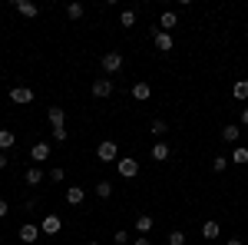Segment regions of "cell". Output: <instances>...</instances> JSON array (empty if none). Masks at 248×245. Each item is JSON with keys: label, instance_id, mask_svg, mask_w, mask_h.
<instances>
[{"label": "cell", "instance_id": "obj_31", "mask_svg": "<svg viewBox=\"0 0 248 245\" xmlns=\"http://www.w3.org/2000/svg\"><path fill=\"white\" fill-rule=\"evenodd\" d=\"M126 242H129V232L119 229V232H116V245H126Z\"/></svg>", "mask_w": 248, "mask_h": 245}, {"label": "cell", "instance_id": "obj_25", "mask_svg": "<svg viewBox=\"0 0 248 245\" xmlns=\"http://www.w3.org/2000/svg\"><path fill=\"white\" fill-rule=\"evenodd\" d=\"M119 27H126V30L136 27V10H123V14H119Z\"/></svg>", "mask_w": 248, "mask_h": 245}, {"label": "cell", "instance_id": "obj_3", "mask_svg": "<svg viewBox=\"0 0 248 245\" xmlns=\"http://www.w3.org/2000/svg\"><path fill=\"white\" fill-rule=\"evenodd\" d=\"M99 66H103V73H106V76L119 73V70H123V53H103Z\"/></svg>", "mask_w": 248, "mask_h": 245}, {"label": "cell", "instance_id": "obj_28", "mask_svg": "<svg viewBox=\"0 0 248 245\" xmlns=\"http://www.w3.org/2000/svg\"><path fill=\"white\" fill-rule=\"evenodd\" d=\"M169 245H186V232H179V229L169 232Z\"/></svg>", "mask_w": 248, "mask_h": 245}, {"label": "cell", "instance_id": "obj_4", "mask_svg": "<svg viewBox=\"0 0 248 245\" xmlns=\"http://www.w3.org/2000/svg\"><path fill=\"white\" fill-rule=\"evenodd\" d=\"M10 103H17V106L33 103V90L30 86H10Z\"/></svg>", "mask_w": 248, "mask_h": 245}, {"label": "cell", "instance_id": "obj_10", "mask_svg": "<svg viewBox=\"0 0 248 245\" xmlns=\"http://www.w3.org/2000/svg\"><path fill=\"white\" fill-rule=\"evenodd\" d=\"M60 229H63V222H60V215H46V219L40 222V232H43V235H57Z\"/></svg>", "mask_w": 248, "mask_h": 245}, {"label": "cell", "instance_id": "obj_32", "mask_svg": "<svg viewBox=\"0 0 248 245\" xmlns=\"http://www.w3.org/2000/svg\"><path fill=\"white\" fill-rule=\"evenodd\" d=\"M10 215V206H7V199H0V219H7Z\"/></svg>", "mask_w": 248, "mask_h": 245}, {"label": "cell", "instance_id": "obj_12", "mask_svg": "<svg viewBox=\"0 0 248 245\" xmlns=\"http://www.w3.org/2000/svg\"><path fill=\"white\" fill-rule=\"evenodd\" d=\"M153 215H146V212H139V215H136V232H139V235H149V232H153Z\"/></svg>", "mask_w": 248, "mask_h": 245}, {"label": "cell", "instance_id": "obj_19", "mask_svg": "<svg viewBox=\"0 0 248 245\" xmlns=\"http://www.w3.org/2000/svg\"><path fill=\"white\" fill-rule=\"evenodd\" d=\"M23 179H27V186H40V182H43V172H40V166H30Z\"/></svg>", "mask_w": 248, "mask_h": 245}, {"label": "cell", "instance_id": "obj_20", "mask_svg": "<svg viewBox=\"0 0 248 245\" xmlns=\"http://www.w3.org/2000/svg\"><path fill=\"white\" fill-rule=\"evenodd\" d=\"M232 96H235V99H248V80H235Z\"/></svg>", "mask_w": 248, "mask_h": 245}, {"label": "cell", "instance_id": "obj_27", "mask_svg": "<svg viewBox=\"0 0 248 245\" xmlns=\"http://www.w3.org/2000/svg\"><path fill=\"white\" fill-rule=\"evenodd\" d=\"M83 14H86V10H83V3H70V7H66V17H70V20H79Z\"/></svg>", "mask_w": 248, "mask_h": 245}, {"label": "cell", "instance_id": "obj_21", "mask_svg": "<svg viewBox=\"0 0 248 245\" xmlns=\"http://www.w3.org/2000/svg\"><path fill=\"white\" fill-rule=\"evenodd\" d=\"M149 130H153L155 139H162V136L169 132V123H166V119H153V126H149Z\"/></svg>", "mask_w": 248, "mask_h": 245}, {"label": "cell", "instance_id": "obj_16", "mask_svg": "<svg viewBox=\"0 0 248 245\" xmlns=\"http://www.w3.org/2000/svg\"><path fill=\"white\" fill-rule=\"evenodd\" d=\"M175 23H179V14H175V10H166V14L159 17V27H162L166 33H169V30H172V27H175Z\"/></svg>", "mask_w": 248, "mask_h": 245}, {"label": "cell", "instance_id": "obj_7", "mask_svg": "<svg viewBox=\"0 0 248 245\" xmlns=\"http://www.w3.org/2000/svg\"><path fill=\"white\" fill-rule=\"evenodd\" d=\"M46 119H50L53 130H60V126H66V110H63V106H50V110H46Z\"/></svg>", "mask_w": 248, "mask_h": 245}, {"label": "cell", "instance_id": "obj_35", "mask_svg": "<svg viewBox=\"0 0 248 245\" xmlns=\"http://www.w3.org/2000/svg\"><path fill=\"white\" fill-rule=\"evenodd\" d=\"M7 163H10V159H7V152H0V172L7 169Z\"/></svg>", "mask_w": 248, "mask_h": 245}, {"label": "cell", "instance_id": "obj_30", "mask_svg": "<svg viewBox=\"0 0 248 245\" xmlns=\"http://www.w3.org/2000/svg\"><path fill=\"white\" fill-rule=\"evenodd\" d=\"M66 136H70V132H66V126H60V130H53V139H57V143H66Z\"/></svg>", "mask_w": 248, "mask_h": 245}, {"label": "cell", "instance_id": "obj_23", "mask_svg": "<svg viewBox=\"0 0 248 245\" xmlns=\"http://www.w3.org/2000/svg\"><path fill=\"white\" fill-rule=\"evenodd\" d=\"M202 235H205V239H218V235H222V226H218V222H205V226H202Z\"/></svg>", "mask_w": 248, "mask_h": 245}, {"label": "cell", "instance_id": "obj_6", "mask_svg": "<svg viewBox=\"0 0 248 245\" xmlns=\"http://www.w3.org/2000/svg\"><path fill=\"white\" fill-rule=\"evenodd\" d=\"M116 169H119L123 179H133L136 172H139V159H119V163H116Z\"/></svg>", "mask_w": 248, "mask_h": 245}, {"label": "cell", "instance_id": "obj_37", "mask_svg": "<svg viewBox=\"0 0 248 245\" xmlns=\"http://www.w3.org/2000/svg\"><path fill=\"white\" fill-rule=\"evenodd\" d=\"M86 245H99V242H86Z\"/></svg>", "mask_w": 248, "mask_h": 245}, {"label": "cell", "instance_id": "obj_1", "mask_svg": "<svg viewBox=\"0 0 248 245\" xmlns=\"http://www.w3.org/2000/svg\"><path fill=\"white\" fill-rule=\"evenodd\" d=\"M96 159H99V163H119V149H116L113 139H103V143L96 146Z\"/></svg>", "mask_w": 248, "mask_h": 245}, {"label": "cell", "instance_id": "obj_22", "mask_svg": "<svg viewBox=\"0 0 248 245\" xmlns=\"http://www.w3.org/2000/svg\"><path fill=\"white\" fill-rule=\"evenodd\" d=\"M229 159H232V163H238V166H248V149H245V146H235V152H232Z\"/></svg>", "mask_w": 248, "mask_h": 245}, {"label": "cell", "instance_id": "obj_15", "mask_svg": "<svg viewBox=\"0 0 248 245\" xmlns=\"http://www.w3.org/2000/svg\"><path fill=\"white\" fill-rule=\"evenodd\" d=\"M14 7H17V14H23V17H37V14H40V7H37V3H30V0H17Z\"/></svg>", "mask_w": 248, "mask_h": 245}, {"label": "cell", "instance_id": "obj_13", "mask_svg": "<svg viewBox=\"0 0 248 245\" xmlns=\"http://www.w3.org/2000/svg\"><path fill=\"white\" fill-rule=\"evenodd\" d=\"M83 199H86V189L83 186H70L66 189V202H70V206H79Z\"/></svg>", "mask_w": 248, "mask_h": 245}, {"label": "cell", "instance_id": "obj_26", "mask_svg": "<svg viewBox=\"0 0 248 245\" xmlns=\"http://www.w3.org/2000/svg\"><path fill=\"white\" fill-rule=\"evenodd\" d=\"M229 163H232L229 156H215V159H212V169H215V172H225V169H229Z\"/></svg>", "mask_w": 248, "mask_h": 245}, {"label": "cell", "instance_id": "obj_14", "mask_svg": "<svg viewBox=\"0 0 248 245\" xmlns=\"http://www.w3.org/2000/svg\"><path fill=\"white\" fill-rule=\"evenodd\" d=\"M238 136H242V126H238V123L222 126V139H225V143H238Z\"/></svg>", "mask_w": 248, "mask_h": 245}, {"label": "cell", "instance_id": "obj_8", "mask_svg": "<svg viewBox=\"0 0 248 245\" xmlns=\"http://www.w3.org/2000/svg\"><path fill=\"white\" fill-rule=\"evenodd\" d=\"M40 235H43V232H40L37 226H33V222H27V226H20V242H27V245H33L40 239Z\"/></svg>", "mask_w": 248, "mask_h": 245}, {"label": "cell", "instance_id": "obj_29", "mask_svg": "<svg viewBox=\"0 0 248 245\" xmlns=\"http://www.w3.org/2000/svg\"><path fill=\"white\" fill-rule=\"evenodd\" d=\"M63 179H66V172L60 169V166H57V169H50V182H63Z\"/></svg>", "mask_w": 248, "mask_h": 245}, {"label": "cell", "instance_id": "obj_36", "mask_svg": "<svg viewBox=\"0 0 248 245\" xmlns=\"http://www.w3.org/2000/svg\"><path fill=\"white\" fill-rule=\"evenodd\" d=\"M225 245H245V242H242V239H229Z\"/></svg>", "mask_w": 248, "mask_h": 245}, {"label": "cell", "instance_id": "obj_18", "mask_svg": "<svg viewBox=\"0 0 248 245\" xmlns=\"http://www.w3.org/2000/svg\"><path fill=\"white\" fill-rule=\"evenodd\" d=\"M14 143H17V136L10 130H0V152H7V149H14Z\"/></svg>", "mask_w": 248, "mask_h": 245}, {"label": "cell", "instance_id": "obj_5", "mask_svg": "<svg viewBox=\"0 0 248 245\" xmlns=\"http://www.w3.org/2000/svg\"><path fill=\"white\" fill-rule=\"evenodd\" d=\"M153 43L159 53H172V47H175V40H172V33H166V30H155L153 33Z\"/></svg>", "mask_w": 248, "mask_h": 245}, {"label": "cell", "instance_id": "obj_24", "mask_svg": "<svg viewBox=\"0 0 248 245\" xmlns=\"http://www.w3.org/2000/svg\"><path fill=\"white\" fill-rule=\"evenodd\" d=\"M96 196H99V199H109V196H113V182H109V179L96 182Z\"/></svg>", "mask_w": 248, "mask_h": 245}, {"label": "cell", "instance_id": "obj_33", "mask_svg": "<svg viewBox=\"0 0 248 245\" xmlns=\"http://www.w3.org/2000/svg\"><path fill=\"white\" fill-rule=\"evenodd\" d=\"M238 123H242V126H245V130H248V106H245V110H242V116H238Z\"/></svg>", "mask_w": 248, "mask_h": 245}, {"label": "cell", "instance_id": "obj_2", "mask_svg": "<svg viewBox=\"0 0 248 245\" xmlns=\"http://www.w3.org/2000/svg\"><path fill=\"white\" fill-rule=\"evenodd\" d=\"M93 96L96 99H106V96H113V90H116V83L109 80V76H99V80H93Z\"/></svg>", "mask_w": 248, "mask_h": 245}, {"label": "cell", "instance_id": "obj_9", "mask_svg": "<svg viewBox=\"0 0 248 245\" xmlns=\"http://www.w3.org/2000/svg\"><path fill=\"white\" fill-rule=\"evenodd\" d=\"M133 99H139V103L153 99V86H149L146 80H139V83H133Z\"/></svg>", "mask_w": 248, "mask_h": 245}, {"label": "cell", "instance_id": "obj_11", "mask_svg": "<svg viewBox=\"0 0 248 245\" xmlns=\"http://www.w3.org/2000/svg\"><path fill=\"white\" fill-rule=\"evenodd\" d=\"M30 159H33V163H43V159H50V143H43V139H40V143H33V149H30Z\"/></svg>", "mask_w": 248, "mask_h": 245}, {"label": "cell", "instance_id": "obj_17", "mask_svg": "<svg viewBox=\"0 0 248 245\" xmlns=\"http://www.w3.org/2000/svg\"><path fill=\"white\" fill-rule=\"evenodd\" d=\"M153 159H155V163H166V159H169V143L159 139V143L153 146Z\"/></svg>", "mask_w": 248, "mask_h": 245}, {"label": "cell", "instance_id": "obj_34", "mask_svg": "<svg viewBox=\"0 0 248 245\" xmlns=\"http://www.w3.org/2000/svg\"><path fill=\"white\" fill-rule=\"evenodd\" d=\"M133 245H153V242H149L146 235H139V239H133Z\"/></svg>", "mask_w": 248, "mask_h": 245}]
</instances>
